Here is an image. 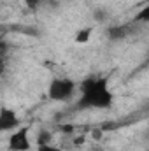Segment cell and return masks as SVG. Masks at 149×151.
<instances>
[{
    "instance_id": "9",
    "label": "cell",
    "mask_w": 149,
    "mask_h": 151,
    "mask_svg": "<svg viewBox=\"0 0 149 151\" xmlns=\"http://www.w3.org/2000/svg\"><path fill=\"white\" fill-rule=\"evenodd\" d=\"M93 151H102V150H93Z\"/></svg>"
},
{
    "instance_id": "7",
    "label": "cell",
    "mask_w": 149,
    "mask_h": 151,
    "mask_svg": "<svg viewBox=\"0 0 149 151\" xmlns=\"http://www.w3.org/2000/svg\"><path fill=\"white\" fill-rule=\"evenodd\" d=\"M27 2V5H30V7H35L39 2H42V0H25Z\"/></svg>"
},
{
    "instance_id": "5",
    "label": "cell",
    "mask_w": 149,
    "mask_h": 151,
    "mask_svg": "<svg viewBox=\"0 0 149 151\" xmlns=\"http://www.w3.org/2000/svg\"><path fill=\"white\" fill-rule=\"evenodd\" d=\"M91 34H93V30H91V28H81V30L75 34L74 40L77 42V44H86V42H90Z\"/></svg>"
},
{
    "instance_id": "8",
    "label": "cell",
    "mask_w": 149,
    "mask_h": 151,
    "mask_svg": "<svg viewBox=\"0 0 149 151\" xmlns=\"http://www.w3.org/2000/svg\"><path fill=\"white\" fill-rule=\"evenodd\" d=\"M2 47H4V40H2V37H0V51H2Z\"/></svg>"
},
{
    "instance_id": "3",
    "label": "cell",
    "mask_w": 149,
    "mask_h": 151,
    "mask_svg": "<svg viewBox=\"0 0 149 151\" xmlns=\"http://www.w3.org/2000/svg\"><path fill=\"white\" fill-rule=\"evenodd\" d=\"M7 150L9 151H30L32 139L28 127H18L7 135Z\"/></svg>"
},
{
    "instance_id": "1",
    "label": "cell",
    "mask_w": 149,
    "mask_h": 151,
    "mask_svg": "<svg viewBox=\"0 0 149 151\" xmlns=\"http://www.w3.org/2000/svg\"><path fill=\"white\" fill-rule=\"evenodd\" d=\"M112 102L114 95L109 88L107 77L91 76L79 84V100H77L79 109H95V111L109 109Z\"/></svg>"
},
{
    "instance_id": "2",
    "label": "cell",
    "mask_w": 149,
    "mask_h": 151,
    "mask_svg": "<svg viewBox=\"0 0 149 151\" xmlns=\"http://www.w3.org/2000/svg\"><path fill=\"white\" fill-rule=\"evenodd\" d=\"M77 91V83L70 77H53L47 86V97L53 102H67Z\"/></svg>"
},
{
    "instance_id": "4",
    "label": "cell",
    "mask_w": 149,
    "mask_h": 151,
    "mask_svg": "<svg viewBox=\"0 0 149 151\" xmlns=\"http://www.w3.org/2000/svg\"><path fill=\"white\" fill-rule=\"evenodd\" d=\"M19 127V116L11 107H0V132H12Z\"/></svg>"
},
{
    "instance_id": "6",
    "label": "cell",
    "mask_w": 149,
    "mask_h": 151,
    "mask_svg": "<svg viewBox=\"0 0 149 151\" xmlns=\"http://www.w3.org/2000/svg\"><path fill=\"white\" fill-rule=\"evenodd\" d=\"M35 151H65V150H62L60 146L51 144V141H46V142H37Z\"/></svg>"
}]
</instances>
